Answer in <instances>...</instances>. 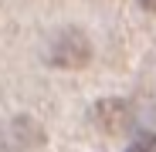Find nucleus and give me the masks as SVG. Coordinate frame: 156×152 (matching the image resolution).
<instances>
[{
  "mask_svg": "<svg viewBox=\"0 0 156 152\" xmlns=\"http://www.w3.org/2000/svg\"><path fill=\"white\" fill-rule=\"evenodd\" d=\"M41 142H44V129L31 115H17L0 129V149L4 152H27V149H37Z\"/></svg>",
  "mask_w": 156,
  "mask_h": 152,
  "instance_id": "3",
  "label": "nucleus"
},
{
  "mask_svg": "<svg viewBox=\"0 0 156 152\" xmlns=\"http://www.w3.org/2000/svg\"><path fill=\"white\" fill-rule=\"evenodd\" d=\"M88 118H92V125H95L98 132H105V135H122V132L133 129L136 112H133V105L122 101V98H102V101L92 105Z\"/></svg>",
  "mask_w": 156,
  "mask_h": 152,
  "instance_id": "1",
  "label": "nucleus"
},
{
  "mask_svg": "<svg viewBox=\"0 0 156 152\" xmlns=\"http://www.w3.org/2000/svg\"><path fill=\"white\" fill-rule=\"evenodd\" d=\"M92 61V44L82 31H61L51 44V64L55 68H85Z\"/></svg>",
  "mask_w": 156,
  "mask_h": 152,
  "instance_id": "2",
  "label": "nucleus"
},
{
  "mask_svg": "<svg viewBox=\"0 0 156 152\" xmlns=\"http://www.w3.org/2000/svg\"><path fill=\"white\" fill-rule=\"evenodd\" d=\"M139 7L149 10V14H156V0H139Z\"/></svg>",
  "mask_w": 156,
  "mask_h": 152,
  "instance_id": "5",
  "label": "nucleus"
},
{
  "mask_svg": "<svg viewBox=\"0 0 156 152\" xmlns=\"http://www.w3.org/2000/svg\"><path fill=\"white\" fill-rule=\"evenodd\" d=\"M126 152H156V135H139L133 145H126Z\"/></svg>",
  "mask_w": 156,
  "mask_h": 152,
  "instance_id": "4",
  "label": "nucleus"
}]
</instances>
